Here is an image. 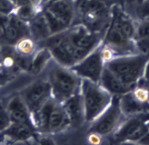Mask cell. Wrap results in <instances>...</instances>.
<instances>
[{
  "instance_id": "ffe728a7",
  "label": "cell",
  "mask_w": 149,
  "mask_h": 145,
  "mask_svg": "<svg viewBox=\"0 0 149 145\" xmlns=\"http://www.w3.org/2000/svg\"><path fill=\"white\" fill-rule=\"evenodd\" d=\"M149 36V18L143 19L135 27L134 41Z\"/></svg>"
},
{
  "instance_id": "44dd1931",
  "label": "cell",
  "mask_w": 149,
  "mask_h": 145,
  "mask_svg": "<svg viewBox=\"0 0 149 145\" xmlns=\"http://www.w3.org/2000/svg\"><path fill=\"white\" fill-rule=\"evenodd\" d=\"M11 123L7 111V107L3 103H0V133L4 131Z\"/></svg>"
},
{
  "instance_id": "ba28073f",
  "label": "cell",
  "mask_w": 149,
  "mask_h": 145,
  "mask_svg": "<svg viewBox=\"0 0 149 145\" xmlns=\"http://www.w3.org/2000/svg\"><path fill=\"white\" fill-rule=\"evenodd\" d=\"M122 113L119 105V96H113L109 106L96 119L92 122L90 133H95L99 136H105L114 132L121 123Z\"/></svg>"
},
{
  "instance_id": "7402d4cb",
  "label": "cell",
  "mask_w": 149,
  "mask_h": 145,
  "mask_svg": "<svg viewBox=\"0 0 149 145\" xmlns=\"http://www.w3.org/2000/svg\"><path fill=\"white\" fill-rule=\"evenodd\" d=\"M134 43L138 53L143 54L149 58V36L143 39L135 40Z\"/></svg>"
},
{
  "instance_id": "30bf717a",
  "label": "cell",
  "mask_w": 149,
  "mask_h": 145,
  "mask_svg": "<svg viewBox=\"0 0 149 145\" xmlns=\"http://www.w3.org/2000/svg\"><path fill=\"white\" fill-rule=\"evenodd\" d=\"M70 28L75 18V0H50L44 8Z\"/></svg>"
},
{
  "instance_id": "277c9868",
  "label": "cell",
  "mask_w": 149,
  "mask_h": 145,
  "mask_svg": "<svg viewBox=\"0 0 149 145\" xmlns=\"http://www.w3.org/2000/svg\"><path fill=\"white\" fill-rule=\"evenodd\" d=\"M80 94L83 99L85 122H94L112 102L113 95L106 91L98 82L81 79Z\"/></svg>"
},
{
  "instance_id": "d4e9b609",
  "label": "cell",
  "mask_w": 149,
  "mask_h": 145,
  "mask_svg": "<svg viewBox=\"0 0 149 145\" xmlns=\"http://www.w3.org/2000/svg\"><path fill=\"white\" fill-rule=\"evenodd\" d=\"M141 80H143L145 82V86H146L148 89H149V58L146 62V68H145V71H143V74Z\"/></svg>"
},
{
  "instance_id": "9a60e30c",
  "label": "cell",
  "mask_w": 149,
  "mask_h": 145,
  "mask_svg": "<svg viewBox=\"0 0 149 145\" xmlns=\"http://www.w3.org/2000/svg\"><path fill=\"white\" fill-rule=\"evenodd\" d=\"M28 24L30 36L35 42H41V41L48 38L51 35L47 19L45 18L42 10L38 11L37 14L32 19V20Z\"/></svg>"
},
{
  "instance_id": "9c48e42d",
  "label": "cell",
  "mask_w": 149,
  "mask_h": 145,
  "mask_svg": "<svg viewBox=\"0 0 149 145\" xmlns=\"http://www.w3.org/2000/svg\"><path fill=\"white\" fill-rule=\"evenodd\" d=\"M24 103L30 111L31 116L37 112L41 106L47 102L51 94V87L47 80H38L31 83L20 92Z\"/></svg>"
},
{
  "instance_id": "7c38bea8",
  "label": "cell",
  "mask_w": 149,
  "mask_h": 145,
  "mask_svg": "<svg viewBox=\"0 0 149 145\" xmlns=\"http://www.w3.org/2000/svg\"><path fill=\"white\" fill-rule=\"evenodd\" d=\"M62 103L67 112V115L70 118V127L79 128L83 125L85 122V117L83 99H81L80 92L78 94L68 98Z\"/></svg>"
},
{
  "instance_id": "6da1fadb",
  "label": "cell",
  "mask_w": 149,
  "mask_h": 145,
  "mask_svg": "<svg viewBox=\"0 0 149 145\" xmlns=\"http://www.w3.org/2000/svg\"><path fill=\"white\" fill-rule=\"evenodd\" d=\"M47 80L51 87V94L60 103L80 92L81 79L70 68L59 65L52 58L47 67Z\"/></svg>"
},
{
  "instance_id": "484cf974",
  "label": "cell",
  "mask_w": 149,
  "mask_h": 145,
  "mask_svg": "<svg viewBox=\"0 0 149 145\" xmlns=\"http://www.w3.org/2000/svg\"><path fill=\"white\" fill-rule=\"evenodd\" d=\"M12 3L14 4L15 8L17 7H19V6H22V5H25V4H29L31 3L30 0H11Z\"/></svg>"
},
{
  "instance_id": "3957f363",
  "label": "cell",
  "mask_w": 149,
  "mask_h": 145,
  "mask_svg": "<svg viewBox=\"0 0 149 145\" xmlns=\"http://www.w3.org/2000/svg\"><path fill=\"white\" fill-rule=\"evenodd\" d=\"M148 58L140 53L120 56L105 62V67L124 84L135 88L142 79Z\"/></svg>"
},
{
  "instance_id": "f1b7e54d",
  "label": "cell",
  "mask_w": 149,
  "mask_h": 145,
  "mask_svg": "<svg viewBox=\"0 0 149 145\" xmlns=\"http://www.w3.org/2000/svg\"><path fill=\"white\" fill-rule=\"evenodd\" d=\"M124 2L127 5H132V4L135 3V0H124Z\"/></svg>"
},
{
  "instance_id": "cb8c5ba5",
  "label": "cell",
  "mask_w": 149,
  "mask_h": 145,
  "mask_svg": "<svg viewBox=\"0 0 149 145\" xmlns=\"http://www.w3.org/2000/svg\"><path fill=\"white\" fill-rule=\"evenodd\" d=\"M15 8L11 0H0V14L9 15L14 12Z\"/></svg>"
},
{
  "instance_id": "83f0119b",
  "label": "cell",
  "mask_w": 149,
  "mask_h": 145,
  "mask_svg": "<svg viewBox=\"0 0 149 145\" xmlns=\"http://www.w3.org/2000/svg\"><path fill=\"white\" fill-rule=\"evenodd\" d=\"M30 2L37 8H39L40 6H42V0H30Z\"/></svg>"
},
{
  "instance_id": "d6986e66",
  "label": "cell",
  "mask_w": 149,
  "mask_h": 145,
  "mask_svg": "<svg viewBox=\"0 0 149 145\" xmlns=\"http://www.w3.org/2000/svg\"><path fill=\"white\" fill-rule=\"evenodd\" d=\"M37 12H38V8L36 7H34L32 3L17 7L14 10V14L27 23H29L32 20V19L37 14Z\"/></svg>"
},
{
  "instance_id": "f546056e",
  "label": "cell",
  "mask_w": 149,
  "mask_h": 145,
  "mask_svg": "<svg viewBox=\"0 0 149 145\" xmlns=\"http://www.w3.org/2000/svg\"><path fill=\"white\" fill-rule=\"evenodd\" d=\"M49 1H50V0H42V6H44V5H45Z\"/></svg>"
},
{
  "instance_id": "e0dca14e",
  "label": "cell",
  "mask_w": 149,
  "mask_h": 145,
  "mask_svg": "<svg viewBox=\"0 0 149 145\" xmlns=\"http://www.w3.org/2000/svg\"><path fill=\"white\" fill-rule=\"evenodd\" d=\"M51 60H52V55L50 51L45 47H40L33 56L30 71L33 74L41 73L45 69Z\"/></svg>"
},
{
  "instance_id": "4fadbf2b",
  "label": "cell",
  "mask_w": 149,
  "mask_h": 145,
  "mask_svg": "<svg viewBox=\"0 0 149 145\" xmlns=\"http://www.w3.org/2000/svg\"><path fill=\"white\" fill-rule=\"evenodd\" d=\"M99 84L113 96H120L134 89V88H132L121 82L105 66L101 74Z\"/></svg>"
},
{
  "instance_id": "52a82bcc",
  "label": "cell",
  "mask_w": 149,
  "mask_h": 145,
  "mask_svg": "<svg viewBox=\"0 0 149 145\" xmlns=\"http://www.w3.org/2000/svg\"><path fill=\"white\" fill-rule=\"evenodd\" d=\"M104 66L105 61L102 56V48L98 45L84 58L74 64L70 69L81 79H86L99 83Z\"/></svg>"
},
{
  "instance_id": "603a6c76",
  "label": "cell",
  "mask_w": 149,
  "mask_h": 145,
  "mask_svg": "<svg viewBox=\"0 0 149 145\" xmlns=\"http://www.w3.org/2000/svg\"><path fill=\"white\" fill-rule=\"evenodd\" d=\"M136 12L141 19L149 18V0H145L138 4Z\"/></svg>"
},
{
  "instance_id": "5b68a950",
  "label": "cell",
  "mask_w": 149,
  "mask_h": 145,
  "mask_svg": "<svg viewBox=\"0 0 149 145\" xmlns=\"http://www.w3.org/2000/svg\"><path fill=\"white\" fill-rule=\"evenodd\" d=\"M67 37L75 48V61L78 63L97 46L100 45L101 36L99 33L90 31L84 24H75L66 30Z\"/></svg>"
},
{
  "instance_id": "8fae6325",
  "label": "cell",
  "mask_w": 149,
  "mask_h": 145,
  "mask_svg": "<svg viewBox=\"0 0 149 145\" xmlns=\"http://www.w3.org/2000/svg\"><path fill=\"white\" fill-rule=\"evenodd\" d=\"M6 107L11 122L25 124V125L34 128L30 111L19 95L12 97L8 101Z\"/></svg>"
},
{
  "instance_id": "4316f807",
  "label": "cell",
  "mask_w": 149,
  "mask_h": 145,
  "mask_svg": "<svg viewBox=\"0 0 149 145\" xmlns=\"http://www.w3.org/2000/svg\"><path fill=\"white\" fill-rule=\"evenodd\" d=\"M137 143H140V144H149V131L146 132L145 135H143L139 139V142H138Z\"/></svg>"
},
{
  "instance_id": "7a4b0ae2",
  "label": "cell",
  "mask_w": 149,
  "mask_h": 145,
  "mask_svg": "<svg viewBox=\"0 0 149 145\" xmlns=\"http://www.w3.org/2000/svg\"><path fill=\"white\" fill-rule=\"evenodd\" d=\"M32 117L33 124L36 130L44 133H56L70 127V118L63 103L53 97L45 102Z\"/></svg>"
},
{
  "instance_id": "8992f818",
  "label": "cell",
  "mask_w": 149,
  "mask_h": 145,
  "mask_svg": "<svg viewBox=\"0 0 149 145\" xmlns=\"http://www.w3.org/2000/svg\"><path fill=\"white\" fill-rule=\"evenodd\" d=\"M148 117L145 113L128 117L114 131V139L119 142H138L149 131Z\"/></svg>"
},
{
  "instance_id": "ac0fdd59",
  "label": "cell",
  "mask_w": 149,
  "mask_h": 145,
  "mask_svg": "<svg viewBox=\"0 0 149 145\" xmlns=\"http://www.w3.org/2000/svg\"><path fill=\"white\" fill-rule=\"evenodd\" d=\"M15 51L18 54L22 56H33V54L36 52L38 44L37 42L31 37V36H26L19 39L18 42L13 45Z\"/></svg>"
},
{
  "instance_id": "2e32d148",
  "label": "cell",
  "mask_w": 149,
  "mask_h": 145,
  "mask_svg": "<svg viewBox=\"0 0 149 145\" xmlns=\"http://www.w3.org/2000/svg\"><path fill=\"white\" fill-rule=\"evenodd\" d=\"M36 130L33 127H31L25 124L11 122L10 125L0 133V136L8 137L13 141H26L34 136V131Z\"/></svg>"
},
{
  "instance_id": "5bb4252c",
  "label": "cell",
  "mask_w": 149,
  "mask_h": 145,
  "mask_svg": "<svg viewBox=\"0 0 149 145\" xmlns=\"http://www.w3.org/2000/svg\"><path fill=\"white\" fill-rule=\"evenodd\" d=\"M119 105L122 115L131 117L145 112L146 103H143L134 96L132 90L119 96Z\"/></svg>"
}]
</instances>
